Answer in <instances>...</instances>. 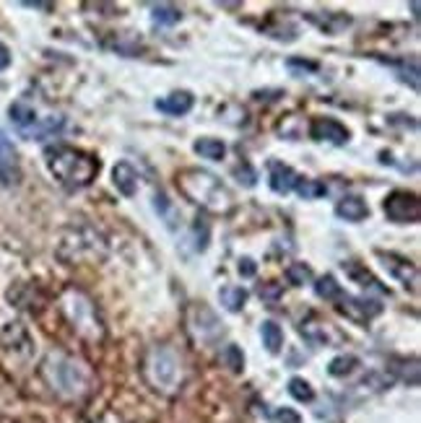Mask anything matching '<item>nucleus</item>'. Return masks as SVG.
<instances>
[{
  "label": "nucleus",
  "mask_w": 421,
  "mask_h": 423,
  "mask_svg": "<svg viewBox=\"0 0 421 423\" xmlns=\"http://www.w3.org/2000/svg\"><path fill=\"white\" fill-rule=\"evenodd\" d=\"M151 19H154V24H159V26H175V24L182 21V10L177 8V6H169V3H159V6H154V10H151Z\"/></svg>",
  "instance_id": "a878e982"
},
{
  "label": "nucleus",
  "mask_w": 421,
  "mask_h": 423,
  "mask_svg": "<svg viewBox=\"0 0 421 423\" xmlns=\"http://www.w3.org/2000/svg\"><path fill=\"white\" fill-rule=\"evenodd\" d=\"M177 190L190 203L206 208L211 213H229L234 208V195L221 182V177L211 174L206 169H198V166H187L182 172H177Z\"/></svg>",
  "instance_id": "f03ea898"
},
{
  "label": "nucleus",
  "mask_w": 421,
  "mask_h": 423,
  "mask_svg": "<svg viewBox=\"0 0 421 423\" xmlns=\"http://www.w3.org/2000/svg\"><path fill=\"white\" fill-rule=\"evenodd\" d=\"M411 10H413V19H419V3H411Z\"/></svg>",
  "instance_id": "ea45409f"
},
{
  "label": "nucleus",
  "mask_w": 421,
  "mask_h": 423,
  "mask_svg": "<svg viewBox=\"0 0 421 423\" xmlns=\"http://www.w3.org/2000/svg\"><path fill=\"white\" fill-rule=\"evenodd\" d=\"M309 138L318 141V143L346 145L351 141V130L343 123L333 120V117H315L309 123Z\"/></svg>",
  "instance_id": "1a4fd4ad"
},
{
  "label": "nucleus",
  "mask_w": 421,
  "mask_h": 423,
  "mask_svg": "<svg viewBox=\"0 0 421 423\" xmlns=\"http://www.w3.org/2000/svg\"><path fill=\"white\" fill-rule=\"evenodd\" d=\"M356 366H359V359L351 356V353H343V356H336V359L328 363V374L330 377H336V379H343V377H349V374L356 372Z\"/></svg>",
  "instance_id": "393cba45"
},
{
  "label": "nucleus",
  "mask_w": 421,
  "mask_h": 423,
  "mask_svg": "<svg viewBox=\"0 0 421 423\" xmlns=\"http://www.w3.org/2000/svg\"><path fill=\"white\" fill-rule=\"evenodd\" d=\"M247 299H250V294L247 289L242 286H224V289H218V301H221V307L226 312H232V314H239V312L245 309Z\"/></svg>",
  "instance_id": "6ab92c4d"
},
{
  "label": "nucleus",
  "mask_w": 421,
  "mask_h": 423,
  "mask_svg": "<svg viewBox=\"0 0 421 423\" xmlns=\"http://www.w3.org/2000/svg\"><path fill=\"white\" fill-rule=\"evenodd\" d=\"M341 265H343V273H346V276H349L356 286H361V289L377 291V294H390V291H388V286L375 278V276H372V270L367 268V265H361L359 260H343Z\"/></svg>",
  "instance_id": "4468645a"
},
{
  "label": "nucleus",
  "mask_w": 421,
  "mask_h": 423,
  "mask_svg": "<svg viewBox=\"0 0 421 423\" xmlns=\"http://www.w3.org/2000/svg\"><path fill=\"white\" fill-rule=\"evenodd\" d=\"M291 71H309V73H315L318 71V62H312V60H299V57H291V60L286 62Z\"/></svg>",
  "instance_id": "e433bc0d"
},
{
  "label": "nucleus",
  "mask_w": 421,
  "mask_h": 423,
  "mask_svg": "<svg viewBox=\"0 0 421 423\" xmlns=\"http://www.w3.org/2000/svg\"><path fill=\"white\" fill-rule=\"evenodd\" d=\"M297 172L289 164H284V161H276V159L268 161V187L276 195H289L297 185Z\"/></svg>",
  "instance_id": "f8f14e48"
},
{
  "label": "nucleus",
  "mask_w": 421,
  "mask_h": 423,
  "mask_svg": "<svg viewBox=\"0 0 421 423\" xmlns=\"http://www.w3.org/2000/svg\"><path fill=\"white\" fill-rule=\"evenodd\" d=\"M375 255H377V260L388 268V273H390L393 278L401 280L403 289L419 291V268H416V262H411L409 258H401V255H395V252H382V249H377Z\"/></svg>",
  "instance_id": "6e6552de"
},
{
  "label": "nucleus",
  "mask_w": 421,
  "mask_h": 423,
  "mask_svg": "<svg viewBox=\"0 0 421 423\" xmlns=\"http://www.w3.org/2000/svg\"><path fill=\"white\" fill-rule=\"evenodd\" d=\"M260 338H263V345L268 348V353H278L284 345V330L270 320L260 325Z\"/></svg>",
  "instance_id": "b1692460"
},
{
  "label": "nucleus",
  "mask_w": 421,
  "mask_h": 423,
  "mask_svg": "<svg viewBox=\"0 0 421 423\" xmlns=\"http://www.w3.org/2000/svg\"><path fill=\"white\" fill-rule=\"evenodd\" d=\"M65 127V120L62 117H44L40 123L31 127L29 133H24V138H29V141H44V138H52V135H58Z\"/></svg>",
  "instance_id": "aec40b11"
},
{
  "label": "nucleus",
  "mask_w": 421,
  "mask_h": 423,
  "mask_svg": "<svg viewBox=\"0 0 421 423\" xmlns=\"http://www.w3.org/2000/svg\"><path fill=\"white\" fill-rule=\"evenodd\" d=\"M299 332L304 335V341H309L312 345H328V327L325 325H315V322H302Z\"/></svg>",
  "instance_id": "c85d7f7f"
},
{
  "label": "nucleus",
  "mask_w": 421,
  "mask_h": 423,
  "mask_svg": "<svg viewBox=\"0 0 421 423\" xmlns=\"http://www.w3.org/2000/svg\"><path fill=\"white\" fill-rule=\"evenodd\" d=\"M312 278H315V276H312V268L304 265V262H291L286 268V280L291 286H304V283H309Z\"/></svg>",
  "instance_id": "c756f323"
},
{
  "label": "nucleus",
  "mask_w": 421,
  "mask_h": 423,
  "mask_svg": "<svg viewBox=\"0 0 421 423\" xmlns=\"http://www.w3.org/2000/svg\"><path fill=\"white\" fill-rule=\"evenodd\" d=\"M112 182L117 192L125 197H133L138 192V172L133 169L130 161H117L112 169Z\"/></svg>",
  "instance_id": "f3484780"
},
{
  "label": "nucleus",
  "mask_w": 421,
  "mask_h": 423,
  "mask_svg": "<svg viewBox=\"0 0 421 423\" xmlns=\"http://www.w3.org/2000/svg\"><path fill=\"white\" fill-rule=\"evenodd\" d=\"M21 179V164L19 154L13 143L8 141V135L0 130V182L3 185H19Z\"/></svg>",
  "instance_id": "9b49d317"
},
{
  "label": "nucleus",
  "mask_w": 421,
  "mask_h": 423,
  "mask_svg": "<svg viewBox=\"0 0 421 423\" xmlns=\"http://www.w3.org/2000/svg\"><path fill=\"white\" fill-rule=\"evenodd\" d=\"M382 301L370 299V296H349V294H341L336 299V312L343 314L346 320L356 322V325H367L370 320L380 317L382 314Z\"/></svg>",
  "instance_id": "0eeeda50"
},
{
  "label": "nucleus",
  "mask_w": 421,
  "mask_h": 423,
  "mask_svg": "<svg viewBox=\"0 0 421 423\" xmlns=\"http://www.w3.org/2000/svg\"><path fill=\"white\" fill-rule=\"evenodd\" d=\"M10 65V50L0 42V71H6Z\"/></svg>",
  "instance_id": "4c0bfd02"
},
{
  "label": "nucleus",
  "mask_w": 421,
  "mask_h": 423,
  "mask_svg": "<svg viewBox=\"0 0 421 423\" xmlns=\"http://www.w3.org/2000/svg\"><path fill=\"white\" fill-rule=\"evenodd\" d=\"M44 379L52 384V390H58L60 395L68 397H78L89 390L92 384V374L81 361H76L71 356L62 353H52L50 359L44 361Z\"/></svg>",
  "instance_id": "7ed1b4c3"
},
{
  "label": "nucleus",
  "mask_w": 421,
  "mask_h": 423,
  "mask_svg": "<svg viewBox=\"0 0 421 423\" xmlns=\"http://www.w3.org/2000/svg\"><path fill=\"white\" fill-rule=\"evenodd\" d=\"M315 294L325 301H336L343 294V289H341V283L333 276H323V278L315 280Z\"/></svg>",
  "instance_id": "bb28decb"
},
{
  "label": "nucleus",
  "mask_w": 421,
  "mask_h": 423,
  "mask_svg": "<svg viewBox=\"0 0 421 423\" xmlns=\"http://www.w3.org/2000/svg\"><path fill=\"white\" fill-rule=\"evenodd\" d=\"M196 107V96L190 91H172L164 99H156V109L169 117H182Z\"/></svg>",
  "instance_id": "dca6fc26"
},
{
  "label": "nucleus",
  "mask_w": 421,
  "mask_h": 423,
  "mask_svg": "<svg viewBox=\"0 0 421 423\" xmlns=\"http://www.w3.org/2000/svg\"><path fill=\"white\" fill-rule=\"evenodd\" d=\"M268 421L270 423H302V415L294 408H273L268 411Z\"/></svg>",
  "instance_id": "72a5a7b5"
},
{
  "label": "nucleus",
  "mask_w": 421,
  "mask_h": 423,
  "mask_svg": "<svg viewBox=\"0 0 421 423\" xmlns=\"http://www.w3.org/2000/svg\"><path fill=\"white\" fill-rule=\"evenodd\" d=\"M289 395L299 400V403H312L315 400V390H312V384L307 379H302V377H291L289 379Z\"/></svg>",
  "instance_id": "cd10ccee"
},
{
  "label": "nucleus",
  "mask_w": 421,
  "mask_h": 423,
  "mask_svg": "<svg viewBox=\"0 0 421 423\" xmlns=\"http://www.w3.org/2000/svg\"><path fill=\"white\" fill-rule=\"evenodd\" d=\"M234 179L242 187H247V190H250V187L257 185V172L250 164H247V161H242L239 166H234Z\"/></svg>",
  "instance_id": "473e14b6"
},
{
  "label": "nucleus",
  "mask_w": 421,
  "mask_h": 423,
  "mask_svg": "<svg viewBox=\"0 0 421 423\" xmlns=\"http://www.w3.org/2000/svg\"><path fill=\"white\" fill-rule=\"evenodd\" d=\"M73 301H65L68 304V309H73L71 320L76 322L73 327H78V330H86L89 327V335L92 338H102V322L96 320V312H94L92 301L86 299V296H81V294H71Z\"/></svg>",
  "instance_id": "9d476101"
},
{
  "label": "nucleus",
  "mask_w": 421,
  "mask_h": 423,
  "mask_svg": "<svg viewBox=\"0 0 421 423\" xmlns=\"http://www.w3.org/2000/svg\"><path fill=\"white\" fill-rule=\"evenodd\" d=\"M24 6H26V8H50L47 3H24Z\"/></svg>",
  "instance_id": "58836bf2"
},
{
  "label": "nucleus",
  "mask_w": 421,
  "mask_h": 423,
  "mask_svg": "<svg viewBox=\"0 0 421 423\" xmlns=\"http://www.w3.org/2000/svg\"><path fill=\"white\" fill-rule=\"evenodd\" d=\"M382 210L393 224H419L421 221V200L416 192L409 190H393L382 200Z\"/></svg>",
  "instance_id": "39448f33"
},
{
  "label": "nucleus",
  "mask_w": 421,
  "mask_h": 423,
  "mask_svg": "<svg viewBox=\"0 0 421 423\" xmlns=\"http://www.w3.org/2000/svg\"><path fill=\"white\" fill-rule=\"evenodd\" d=\"M8 117H10V123L16 125V130H19L21 135L29 133L31 127L40 123L37 112L31 109L29 104H24V102H13V104H10V107H8Z\"/></svg>",
  "instance_id": "a211bd4d"
},
{
  "label": "nucleus",
  "mask_w": 421,
  "mask_h": 423,
  "mask_svg": "<svg viewBox=\"0 0 421 423\" xmlns=\"http://www.w3.org/2000/svg\"><path fill=\"white\" fill-rule=\"evenodd\" d=\"M336 216L341 221H349V224H359L370 216V206L361 195H343L336 206Z\"/></svg>",
  "instance_id": "2eb2a0df"
},
{
  "label": "nucleus",
  "mask_w": 421,
  "mask_h": 423,
  "mask_svg": "<svg viewBox=\"0 0 421 423\" xmlns=\"http://www.w3.org/2000/svg\"><path fill=\"white\" fill-rule=\"evenodd\" d=\"M388 369H390L393 377H398L401 382L411 384V387L419 384V361H416V359H411V361H406V359L393 361V366H388Z\"/></svg>",
  "instance_id": "5701e85b"
},
{
  "label": "nucleus",
  "mask_w": 421,
  "mask_h": 423,
  "mask_svg": "<svg viewBox=\"0 0 421 423\" xmlns=\"http://www.w3.org/2000/svg\"><path fill=\"white\" fill-rule=\"evenodd\" d=\"M257 296L266 301V304H278L281 301V296H284V286L281 283H276V280H266V283H260L257 286Z\"/></svg>",
  "instance_id": "2f4dec72"
},
{
  "label": "nucleus",
  "mask_w": 421,
  "mask_h": 423,
  "mask_svg": "<svg viewBox=\"0 0 421 423\" xmlns=\"http://www.w3.org/2000/svg\"><path fill=\"white\" fill-rule=\"evenodd\" d=\"M304 19L309 24H315L320 31L325 34H341L343 29L351 26V16L349 13H341V10H325V13H318V10H307Z\"/></svg>",
  "instance_id": "ddd939ff"
},
{
  "label": "nucleus",
  "mask_w": 421,
  "mask_h": 423,
  "mask_svg": "<svg viewBox=\"0 0 421 423\" xmlns=\"http://www.w3.org/2000/svg\"><path fill=\"white\" fill-rule=\"evenodd\" d=\"M193 231H196V249H198V252H206V249H208V237H211L208 224L198 218V224H196V228H193Z\"/></svg>",
  "instance_id": "f704fd0d"
},
{
  "label": "nucleus",
  "mask_w": 421,
  "mask_h": 423,
  "mask_svg": "<svg viewBox=\"0 0 421 423\" xmlns=\"http://www.w3.org/2000/svg\"><path fill=\"white\" fill-rule=\"evenodd\" d=\"M144 374L159 393H175L182 382V359L169 345H151L146 353Z\"/></svg>",
  "instance_id": "20e7f679"
},
{
  "label": "nucleus",
  "mask_w": 421,
  "mask_h": 423,
  "mask_svg": "<svg viewBox=\"0 0 421 423\" xmlns=\"http://www.w3.org/2000/svg\"><path fill=\"white\" fill-rule=\"evenodd\" d=\"M193 151H196L200 159L221 161L226 156V145H224V141H218V138H198L196 143H193Z\"/></svg>",
  "instance_id": "412c9836"
},
{
  "label": "nucleus",
  "mask_w": 421,
  "mask_h": 423,
  "mask_svg": "<svg viewBox=\"0 0 421 423\" xmlns=\"http://www.w3.org/2000/svg\"><path fill=\"white\" fill-rule=\"evenodd\" d=\"M221 359H224V363L232 369L234 374H239L242 369H245V353H242V348L239 345H226L224 348V353H221Z\"/></svg>",
  "instance_id": "7c9ffc66"
},
{
  "label": "nucleus",
  "mask_w": 421,
  "mask_h": 423,
  "mask_svg": "<svg viewBox=\"0 0 421 423\" xmlns=\"http://www.w3.org/2000/svg\"><path fill=\"white\" fill-rule=\"evenodd\" d=\"M44 164L50 169V174L71 192L92 185L102 169L96 156L86 154L81 148H73V145H50L44 151Z\"/></svg>",
  "instance_id": "f257e3e1"
},
{
  "label": "nucleus",
  "mask_w": 421,
  "mask_h": 423,
  "mask_svg": "<svg viewBox=\"0 0 421 423\" xmlns=\"http://www.w3.org/2000/svg\"><path fill=\"white\" fill-rule=\"evenodd\" d=\"M187 327H190L193 338H196L200 345H211V343H216L221 335H224V327H221L218 317L208 309L206 304H196V307L190 309V314H187Z\"/></svg>",
  "instance_id": "423d86ee"
},
{
  "label": "nucleus",
  "mask_w": 421,
  "mask_h": 423,
  "mask_svg": "<svg viewBox=\"0 0 421 423\" xmlns=\"http://www.w3.org/2000/svg\"><path fill=\"white\" fill-rule=\"evenodd\" d=\"M294 192L304 200H318V197L328 195V185L320 182V179H309V177H297V185H294Z\"/></svg>",
  "instance_id": "4be33fe9"
},
{
  "label": "nucleus",
  "mask_w": 421,
  "mask_h": 423,
  "mask_svg": "<svg viewBox=\"0 0 421 423\" xmlns=\"http://www.w3.org/2000/svg\"><path fill=\"white\" fill-rule=\"evenodd\" d=\"M237 270H239V276H242V278H252V276H255V273H257L255 260L242 258V260H239V265H237Z\"/></svg>",
  "instance_id": "c9c22d12"
}]
</instances>
